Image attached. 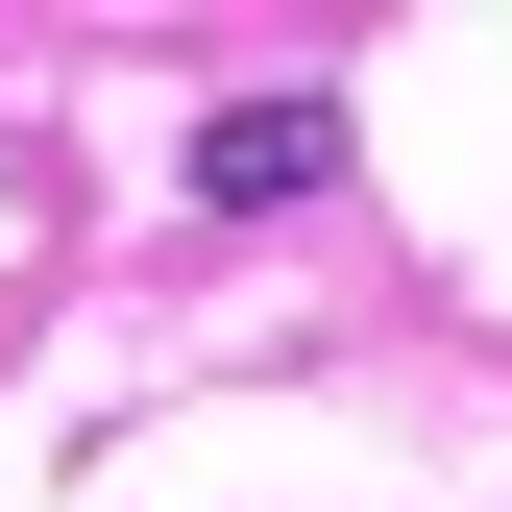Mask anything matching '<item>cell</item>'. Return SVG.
I'll return each instance as SVG.
<instances>
[{
    "label": "cell",
    "mask_w": 512,
    "mask_h": 512,
    "mask_svg": "<svg viewBox=\"0 0 512 512\" xmlns=\"http://www.w3.org/2000/svg\"><path fill=\"white\" fill-rule=\"evenodd\" d=\"M317 171H342V98H244V122H196V196H220V220L317 196Z\"/></svg>",
    "instance_id": "obj_1"
}]
</instances>
